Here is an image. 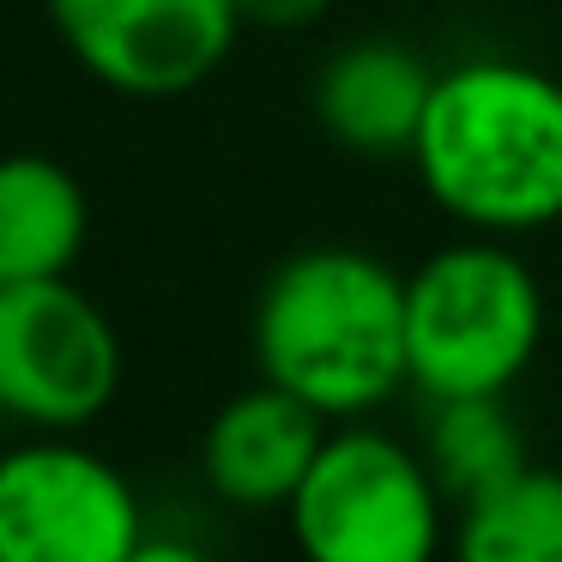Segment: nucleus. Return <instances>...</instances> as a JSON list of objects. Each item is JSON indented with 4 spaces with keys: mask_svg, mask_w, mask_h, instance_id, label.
Here are the masks:
<instances>
[{
    "mask_svg": "<svg viewBox=\"0 0 562 562\" xmlns=\"http://www.w3.org/2000/svg\"><path fill=\"white\" fill-rule=\"evenodd\" d=\"M424 460L448 502H472L484 490L526 472V436L508 412V393H472V400H429Z\"/></svg>",
    "mask_w": 562,
    "mask_h": 562,
    "instance_id": "9b49d317",
    "label": "nucleus"
},
{
    "mask_svg": "<svg viewBox=\"0 0 562 562\" xmlns=\"http://www.w3.org/2000/svg\"><path fill=\"white\" fill-rule=\"evenodd\" d=\"M453 562H562V472L526 465L508 484L460 502Z\"/></svg>",
    "mask_w": 562,
    "mask_h": 562,
    "instance_id": "f8f14e48",
    "label": "nucleus"
},
{
    "mask_svg": "<svg viewBox=\"0 0 562 562\" xmlns=\"http://www.w3.org/2000/svg\"><path fill=\"white\" fill-rule=\"evenodd\" d=\"M236 13H243V25L260 31H303L333 13V0H236Z\"/></svg>",
    "mask_w": 562,
    "mask_h": 562,
    "instance_id": "ddd939ff",
    "label": "nucleus"
},
{
    "mask_svg": "<svg viewBox=\"0 0 562 562\" xmlns=\"http://www.w3.org/2000/svg\"><path fill=\"white\" fill-rule=\"evenodd\" d=\"M284 526L303 562H436L448 544V490L424 448L351 417L333 424Z\"/></svg>",
    "mask_w": 562,
    "mask_h": 562,
    "instance_id": "20e7f679",
    "label": "nucleus"
},
{
    "mask_svg": "<svg viewBox=\"0 0 562 562\" xmlns=\"http://www.w3.org/2000/svg\"><path fill=\"white\" fill-rule=\"evenodd\" d=\"M544 345V291L508 236L448 243L405 279V351L424 400L508 393Z\"/></svg>",
    "mask_w": 562,
    "mask_h": 562,
    "instance_id": "7ed1b4c3",
    "label": "nucleus"
},
{
    "mask_svg": "<svg viewBox=\"0 0 562 562\" xmlns=\"http://www.w3.org/2000/svg\"><path fill=\"white\" fill-rule=\"evenodd\" d=\"M55 37L122 98H182L231 61L236 0H43Z\"/></svg>",
    "mask_w": 562,
    "mask_h": 562,
    "instance_id": "0eeeda50",
    "label": "nucleus"
},
{
    "mask_svg": "<svg viewBox=\"0 0 562 562\" xmlns=\"http://www.w3.org/2000/svg\"><path fill=\"white\" fill-rule=\"evenodd\" d=\"M436 98V67L393 37H363L327 55L315 79V115L333 146L357 158H412Z\"/></svg>",
    "mask_w": 562,
    "mask_h": 562,
    "instance_id": "1a4fd4ad",
    "label": "nucleus"
},
{
    "mask_svg": "<svg viewBox=\"0 0 562 562\" xmlns=\"http://www.w3.org/2000/svg\"><path fill=\"white\" fill-rule=\"evenodd\" d=\"M412 170L453 224L532 236L562 224V79L508 55L436 74Z\"/></svg>",
    "mask_w": 562,
    "mask_h": 562,
    "instance_id": "f257e3e1",
    "label": "nucleus"
},
{
    "mask_svg": "<svg viewBox=\"0 0 562 562\" xmlns=\"http://www.w3.org/2000/svg\"><path fill=\"white\" fill-rule=\"evenodd\" d=\"M122 393V333L74 279L0 284V417L79 436Z\"/></svg>",
    "mask_w": 562,
    "mask_h": 562,
    "instance_id": "39448f33",
    "label": "nucleus"
},
{
    "mask_svg": "<svg viewBox=\"0 0 562 562\" xmlns=\"http://www.w3.org/2000/svg\"><path fill=\"white\" fill-rule=\"evenodd\" d=\"M248 345L260 381L296 393L327 424L375 417L412 387L405 279L369 248H303L267 272Z\"/></svg>",
    "mask_w": 562,
    "mask_h": 562,
    "instance_id": "f03ea898",
    "label": "nucleus"
},
{
    "mask_svg": "<svg viewBox=\"0 0 562 562\" xmlns=\"http://www.w3.org/2000/svg\"><path fill=\"white\" fill-rule=\"evenodd\" d=\"M91 236V200L49 151L0 158V284L74 279Z\"/></svg>",
    "mask_w": 562,
    "mask_h": 562,
    "instance_id": "9d476101",
    "label": "nucleus"
},
{
    "mask_svg": "<svg viewBox=\"0 0 562 562\" xmlns=\"http://www.w3.org/2000/svg\"><path fill=\"white\" fill-rule=\"evenodd\" d=\"M127 562H212L200 544H188V538H170V532H146L134 544V557Z\"/></svg>",
    "mask_w": 562,
    "mask_h": 562,
    "instance_id": "4468645a",
    "label": "nucleus"
},
{
    "mask_svg": "<svg viewBox=\"0 0 562 562\" xmlns=\"http://www.w3.org/2000/svg\"><path fill=\"white\" fill-rule=\"evenodd\" d=\"M146 538L139 490L74 436L0 453V562H127Z\"/></svg>",
    "mask_w": 562,
    "mask_h": 562,
    "instance_id": "423d86ee",
    "label": "nucleus"
},
{
    "mask_svg": "<svg viewBox=\"0 0 562 562\" xmlns=\"http://www.w3.org/2000/svg\"><path fill=\"white\" fill-rule=\"evenodd\" d=\"M327 436L333 424L315 405H303L272 381H255L212 412L206 436H200V477L224 508L284 514L308 465L321 460Z\"/></svg>",
    "mask_w": 562,
    "mask_h": 562,
    "instance_id": "6e6552de",
    "label": "nucleus"
}]
</instances>
